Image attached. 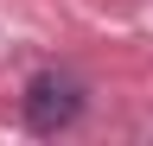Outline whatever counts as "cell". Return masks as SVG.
I'll return each instance as SVG.
<instances>
[{
  "label": "cell",
  "instance_id": "obj_1",
  "mask_svg": "<svg viewBox=\"0 0 153 146\" xmlns=\"http://www.w3.org/2000/svg\"><path fill=\"white\" fill-rule=\"evenodd\" d=\"M76 108H83V89H76L70 76H38V83L26 89V121H32V134H57V127H70Z\"/></svg>",
  "mask_w": 153,
  "mask_h": 146
}]
</instances>
